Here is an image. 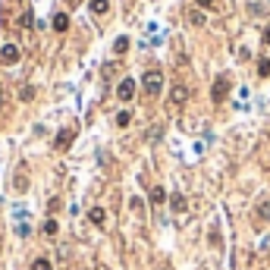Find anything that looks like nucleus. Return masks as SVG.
I'll return each instance as SVG.
<instances>
[{
  "instance_id": "6",
  "label": "nucleus",
  "mask_w": 270,
  "mask_h": 270,
  "mask_svg": "<svg viewBox=\"0 0 270 270\" xmlns=\"http://www.w3.org/2000/svg\"><path fill=\"white\" fill-rule=\"evenodd\" d=\"M132 95H135V82L123 79L120 85H116V98H120V101H132Z\"/></svg>"
},
{
  "instance_id": "11",
  "label": "nucleus",
  "mask_w": 270,
  "mask_h": 270,
  "mask_svg": "<svg viewBox=\"0 0 270 270\" xmlns=\"http://www.w3.org/2000/svg\"><path fill=\"white\" fill-rule=\"evenodd\" d=\"M170 204H173V210H176V214H185V207H189V204H185V198L179 195V192H176V195L170 198Z\"/></svg>"
},
{
  "instance_id": "15",
  "label": "nucleus",
  "mask_w": 270,
  "mask_h": 270,
  "mask_svg": "<svg viewBox=\"0 0 270 270\" xmlns=\"http://www.w3.org/2000/svg\"><path fill=\"white\" fill-rule=\"evenodd\" d=\"M126 50H129V38L123 35V38H116V41H113V54H126Z\"/></svg>"
},
{
  "instance_id": "9",
  "label": "nucleus",
  "mask_w": 270,
  "mask_h": 270,
  "mask_svg": "<svg viewBox=\"0 0 270 270\" xmlns=\"http://www.w3.org/2000/svg\"><path fill=\"white\" fill-rule=\"evenodd\" d=\"M255 214H258V220H264V223H270V201H261V204L255 207Z\"/></svg>"
},
{
  "instance_id": "18",
  "label": "nucleus",
  "mask_w": 270,
  "mask_h": 270,
  "mask_svg": "<svg viewBox=\"0 0 270 270\" xmlns=\"http://www.w3.org/2000/svg\"><path fill=\"white\" fill-rule=\"evenodd\" d=\"M258 75H270V60H261L258 63Z\"/></svg>"
},
{
  "instance_id": "2",
  "label": "nucleus",
  "mask_w": 270,
  "mask_h": 270,
  "mask_svg": "<svg viewBox=\"0 0 270 270\" xmlns=\"http://www.w3.org/2000/svg\"><path fill=\"white\" fill-rule=\"evenodd\" d=\"M75 141V126H66V129H60L57 132V138H54V148L57 151H66Z\"/></svg>"
},
{
  "instance_id": "1",
  "label": "nucleus",
  "mask_w": 270,
  "mask_h": 270,
  "mask_svg": "<svg viewBox=\"0 0 270 270\" xmlns=\"http://www.w3.org/2000/svg\"><path fill=\"white\" fill-rule=\"evenodd\" d=\"M141 88H145L148 98H157L160 88H164V72H160V69H148L145 79H141Z\"/></svg>"
},
{
  "instance_id": "10",
  "label": "nucleus",
  "mask_w": 270,
  "mask_h": 270,
  "mask_svg": "<svg viewBox=\"0 0 270 270\" xmlns=\"http://www.w3.org/2000/svg\"><path fill=\"white\" fill-rule=\"evenodd\" d=\"M54 29H57V32H66V29H69V16H66V13H57V16H54Z\"/></svg>"
},
{
  "instance_id": "16",
  "label": "nucleus",
  "mask_w": 270,
  "mask_h": 270,
  "mask_svg": "<svg viewBox=\"0 0 270 270\" xmlns=\"http://www.w3.org/2000/svg\"><path fill=\"white\" fill-rule=\"evenodd\" d=\"M132 123V113L129 110H120V113H116V126H129Z\"/></svg>"
},
{
  "instance_id": "12",
  "label": "nucleus",
  "mask_w": 270,
  "mask_h": 270,
  "mask_svg": "<svg viewBox=\"0 0 270 270\" xmlns=\"http://www.w3.org/2000/svg\"><path fill=\"white\" fill-rule=\"evenodd\" d=\"M167 201V192L160 189V185H154V189H151V204H164Z\"/></svg>"
},
{
  "instance_id": "7",
  "label": "nucleus",
  "mask_w": 270,
  "mask_h": 270,
  "mask_svg": "<svg viewBox=\"0 0 270 270\" xmlns=\"http://www.w3.org/2000/svg\"><path fill=\"white\" fill-rule=\"evenodd\" d=\"M88 220L95 223V226H101V223L107 220V210H104V207H91V210H88Z\"/></svg>"
},
{
  "instance_id": "20",
  "label": "nucleus",
  "mask_w": 270,
  "mask_h": 270,
  "mask_svg": "<svg viewBox=\"0 0 270 270\" xmlns=\"http://www.w3.org/2000/svg\"><path fill=\"white\" fill-rule=\"evenodd\" d=\"M264 44H270V29H264Z\"/></svg>"
},
{
  "instance_id": "14",
  "label": "nucleus",
  "mask_w": 270,
  "mask_h": 270,
  "mask_svg": "<svg viewBox=\"0 0 270 270\" xmlns=\"http://www.w3.org/2000/svg\"><path fill=\"white\" fill-rule=\"evenodd\" d=\"M32 270H54V264H50V258H35L32 261Z\"/></svg>"
},
{
  "instance_id": "3",
  "label": "nucleus",
  "mask_w": 270,
  "mask_h": 270,
  "mask_svg": "<svg viewBox=\"0 0 270 270\" xmlns=\"http://www.w3.org/2000/svg\"><path fill=\"white\" fill-rule=\"evenodd\" d=\"M230 95V79H226V75H217V82H214V88H210V98L217 101V104H220V101Z\"/></svg>"
},
{
  "instance_id": "4",
  "label": "nucleus",
  "mask_w": 270,
  "mask_h": 270,
  "mask_svg": "<svg viewBox=\"0 0 270 270\" xmlns=\"http://www.w3.org/2000/svg\"><path fill=\"white\" fill-rule=\"evenodd\" d=\"M19 57H22V50L16 44H3V47H0V63L13 66V63H19Z\"/></svg>"
},
{
  "instance_id": "5",
  "label": "nucleus",
  "mask_w": 270,
  "mask_h": 270,
  "mask_svg": "<svg viewBox=\"0 0 270 270\" xmlns=\"http://www.w3.org/2000/svg\"><path fill=\"white\" fill-rule=\"evenodd\" d=\"M185 101H189V88H185V85H173V91H170V107H182Z\"/></svg>"
},
{
  "instance_id": "13",
  "label": "nucleus",
  "mask_w": 270,
  "mask_h": 270,
  "mask_svg": "<svg viewBox=\"0 0 270 270\" xmlns=\"http://www.w3.org/2000/svg\"><path fill=\"white\" fill-rule=\"evenodd\" d=\"M41 230H44V236H57V230H60V223H57L54 217H47V220H44V226H41Z\"/></svg>"
},
{
  "instance_id": "19",
  "label": "nucleus",
  "mask_w": 270,
  "mask_h": 270,
  "mask_svg": "<svg viewBox=\"0 0 270 270\" xmlns=\"http://www.w3.org/2000/svg\"><path fill=\"white\" fill-rule=\"evenodd\" d=\"M195 3H198V6H210V3H214V0H195Z\"/></svg>"
},
{
  "instance_id": "8",
  "label": "nucleus",
  "mask_w": 270,
  "mask_h": 270,
  "mask_svg": "<svg viewBox=\"0 0 270 270\" xmlns=\"http://www.w3.org/2000/svg\"><path fill=\"white\" fill-rule=\"evenodd\" d=\"M91 13H95V16H104L107 10H110V0H91Z\"/></svg>"
},
{
  "instance_id": "17",
  "label": "nucleus",
  "mask_w": 270,
  "mask_h": 270,
  "mask_svg": "<svg viewBox=\"0 0 270 270\" xmlns=\"http://www.w3.org/2000/svg\"><path fill=\"white\" fill-rule=\"evenodd\" d=\"M189 22H192V25H204V13L192 10V13H189Z\"/></svg>"
}]
</instances>
